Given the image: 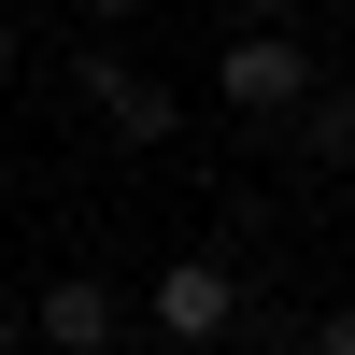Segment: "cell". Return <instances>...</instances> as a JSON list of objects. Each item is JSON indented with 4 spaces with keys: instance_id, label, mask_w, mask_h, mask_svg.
Masks as SVG:
<instances>
[{
    "instance_id": "obj_1",
    "label": "cell",
    "mask_w": 355,
    "mask_h": 355,
    "mask_svg": "<svg viewBox=\"0 0 355 355\" xmlns=\"http://www.w3.org/2000/svg\"><path fill=\"white\" fill-rule=\"evenodd\" d=\"M214 100H227V114H256V128H284L299 100H327V71H313L299 28H242V43L214 57Z\"/></svg>"
},
{
    "instance_id": "obj_2",
    "label": "cell",
    "mask_w": 355,
    "mask_h": 355,
    "mask_svg": "<svg viewBox=\"0 0 355 355\" xmlns=\"http://www.w3.org/2000/svg\"><path fill=\"white\" fill-rule=\"evenodd\" d=\"M71 100H85V114H100V128H114V142H171V128H185V100H171V85H157V71H128V57H100V43H85V57H71Z\"/></svg>"
},
{
    "instance_id": "obj_3",
    "label": "cell",
    "mask_w": 355,
    "mask_h": 355,
    "mask_svg": "<svg viewBox=\"0 0 355 355\" xmlns=\"http://www.w3.org/2000/svg\"><path fill=\"white\" fill-rule=\"evenodd\" d=\"M142 313H157V341H227L242 327V270H227V256H171Z\"/></svg>"
},
{
    "instance_id": "obj_4",
    "label": "cell",
    "mask_w": 355,
    "mask_h": 355,
    "mask_svg": "<svg viewBox=\"0 0 355 355\" xmlns=\"http://www.w3.org/2000/svg\"><path fill=\"white\" fill-rule=\"evenodd\" d=\"M114 327H128V313H114L100 270H57L43 299H28V341H43V355H114Z\"/></svg>"
},
{
    "instance_id": "obj_5",
    "label": "cell",
    "mask_w": 355,
    "mask_h": 355,
    "mask_svg": "<svg viewBox=\"0 0 355 355\" xmlns=\"http://www.w3.org/2000/svg\"><path fill=\"white\" fill-rule=\"evenodd\" d=\"M313 355H355V299H341V313H313Z\"/></svg>"
},
{
    "instance_id": "obj_6",
    "label": "cell",
    "mask_w": 355,
    "mask_h": 355,
    "mask_svg": "<svg viewBox=\"0 0 355 355\" xmlns=\"http://www.w3.org/2000/svg\"><path fill=\"white\" fill-rule=\"evenodd\" d=\"M0 85H15V15H0Z\"/></svg>"
}]
</instances>
